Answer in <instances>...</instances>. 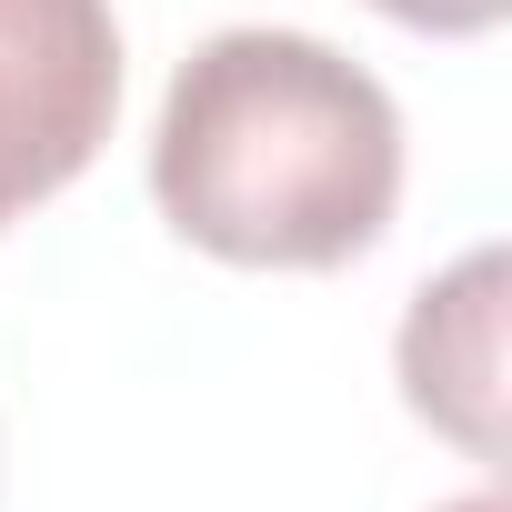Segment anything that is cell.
I'll return each mask as SVG.
<instances>
[{
	"mask_svg": "<svg viewBox=\"0 0 512 512\" xmlns=\"http://www.w3.org/2000/svg\"><path fill=\"white\" fill-rule=\"evenodd\" d=\"M151 191L211 262L342 272L402 201V111L312 31H221L161 101Z\"/></svg>",
	"mask_w": 512,
	"mask_h": 512,
	"instance_id": "cell-1",
	"label": "cell"
},
{
	"mask_svg": "<svg viewBox=\"0 0 512 512\" xmlns=\"http://www.w3.org/2000/svg\"><path fill=\"white\" fill-rule=\"evenodd\" d=\"M121 111L111 0H0V231L71 191Z\"/></svg>",
	"mask_w": 512,
	"mask_h": 512,
	"instance_id": "cell-2",
	"label": "cell"
},
{
	"mask_svg": "<svg viewBox=\"0 0 512 512\" xmlns=\"http://www.w3.org/2000/svg\"><path fill=\"white\" fill-rule=\"evenodd\" d=\"M402 392L472 462H502V251L452 262L402 322Z\"/></svg>",
	"mask_w": 512,
	"mask_h": 512,
	"instance_id": "cell-3",
	"label": "cell"
},
{
	"mask_svg": "<svg viewBox=\"0 0 512 512\" xmlns=\"http://www.w3.org/2000/svg\"><path fill=\"white\" fill-rule=\"evenodd\" d=\"M372 11H392V21H412V31H492L512 0H372Z\"/></svg>",
	"mask_w": 512,
	"mask_h": 512,
	"instance_id": "cell-4",
	"label": "cell"
},
{
	"mask_svg": "<svg viewBox=\"0 0 512 512\" xmlns=\"http://www.w3.org/2000/svg\"><path fill=\"white\" fill-rule=\"evenodd\" d=\"M442 512H502V502H492V492H472V502H442Z\"/></svg>",
	"mask_w": 512,
	"mask_h": 512,
	"instance_id": "cell-5",
	"label": "cell"
}]
</instances>
